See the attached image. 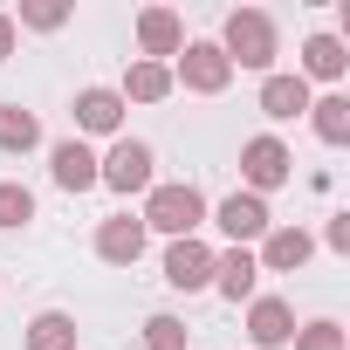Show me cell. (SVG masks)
<instances>
[{
	"mask_svg": "<svg viewBox=\"0 0 350 350\" xmlns=\"http://www.w3.org/2000/svg\"><path fill=\"white\" fill-rule=\"evenodd\" d=\"M21 21H28V28H62L69 8H55V0H35V8H21Z\"/></svg>",
	"mask_w": 350,
	"mask_h": 350,
	"instance_id": "cb8c5ba5",
	"label": "cell"
},
{
	"mask_svg": "<svg viewBox=\"0 0 350 350\" xmlns=\"http://www.w3.org/2000/svg\"><path fill=\"white\" fill-rule=\"evenodd\" d=\"M220 55L241 62V69H268V62H275V21H268L261 8H234V14H227Z\"/></svg>",
	"mask_w": 350,
	"mask_h": 350,
	"instance_id": "6da1fadb",
	"label": "cell"
},
{
	"mask_svg": "<svg viewBox=\"0 0 350 350\" xmlns=\"http://www.w3.org/2000/svg\"><path fill=\"white\" fill-rule=\"evenodd\" d=\"M96 254H103V261H117V268H131V261L144 254V220H131V213L103 220V227H96Z\"/></svg>",
	"mask_w": 350,
	"mask_h": 350,
	"instance_id": "ba28073f",
	"label": "cell"
},
{
	"mask_svg": "<svg viewBox=\"0 0 350 350\" xmlns=\"http://www.w3.org/2000/svg\"><path fill=\"white\" fill-rule=\"evenodd\" d=\"M220 227H227L234 241H254V234H268V200H254V193H234V200H220Z\"/></svg>",
	"mask_w": 350,
	"mask_h": 350,
	"instance_id": "8fae6325",
	"label": "cell"
},
{
	"mask_svg": "<svg viewBox=\"0 0 350 350\" xmlns=\"http://www.w3.org/2000/svg\"><path fill=\"white\" fill-rule=\"evenodd\" d=\"M206 220V200H200V186H158L151 193V206H144V227H158V234H172V241H193V227Z\"/></svg>",
	"mask_w": 350,
	"mask_h": 350,
	"instance_id": "7a4b0ae2",
	"label": "cell"
},
{
	"mask_svg": "<svg viewBox=\"0 0 350 350\" xmlns=\"http://www.w3.org/2000/svg\"><path fill=\"white\" fill-rule=\"evenodd\" d=\"M124 96H137V103H158V96H172V69H165V62H131V76H124Z\"/></svg>",
	"mask_w": 350,
	"mask_h": 350,
	"instance_id": "d6986e66",
	"label": "cell"
},
{
	"mask_svg": "<svg viewBox=\"0 0 350 350\" xmlns=\"http://www.w3.org/2000/svg\"><path fill=\"white\" fill-rule=\"evenodd\" d=\"M241 172H247V186H254V200H261L268 186H282L288 172H295V158H288V144H282V137H247Z\"/></svg>",
	"mask_w": 350,
	"mask_h": 350,
	"instance_id": "277c9868",
	"label": "cell"
},
{
	"mask_svg": "<svg viewBox=\"0 0 350 350\" xmlns=\"http://www.w3.org/2000/svg\"><path fill=\"white\" fill-rule=\"evenodd\" d=\"M144 350H186V323L179 316H151L144 323Z\"/></svg>",
	"mask_w": 350,
	"mask_h": 350,
	"instance_id": "7402d4cb",
	"label": "cell"
},
{
	"mask_svg": "<svg viewBox=\"0 0 350 350\" xmlns=\"http://www.w3.org/2000/svg\"><path fill=\"white\" fill-rule=\"evenodd\" d=\"M96 179H103V186H117V193H144V186H151V144L124 137V144L96 165Z\"/></svg>",
	"mask_w": 350,
	"mask_h": 350,
	"instance_id": "5b68a950",
	"label": "cell"
},
{
	"mask_svg": "<svg viewBox=\"0 0 350 350\" xmlns=\"http://www.w3.org/2000/svg\"><path fill=\"white\" fill-rule=\"evenodd\" d=\"M28 220H35V193L8 179V186H0V227H28Z\"/></svg>",
	"mask_w": 350,
	"mask_h": 350,
	"instance_id": "44dd1931",
	"label": "cell"
},
{
	"mask_svg": "<svg viewBox=\"0 0 350 350\" xmlns=\"http://www.w3.org/2000/svg\"><path fill=\"white\" fill-rule=\"evenodd\" d=\"M323 241H329V247H336V254H350V213H336V220H329V234H323Z\"/></svg>",
	"mask_w": 350,
	"mask_h": 350,
	"instance_id": "d4e9b609",
	"label": "cell"
},
{
	"mask_svg": "<svg viewBox=\"0 0 350 350\" xmlns=\"http://www.w3.org/2000/svg\"><path fill=\"white\" fill-rule=\"evenodd\" d=\"M343 62H350V55H343V42H336V35H309V49H302V69H309V76L336 83V76H343Z\"/></svg>",
	"mask_w": 350,
	"mask_h": 350,
	"instance_id": "ac0fdd59",
	"label": "cell"
},
{
	"mask_svg": "<svg viewBox=\"0 0 350 350\" xmlns=\"http://www.w3.org/2000/svg\"><path fill=\"white\" fill-rule=\"evenodd\" d=\"M309 247H316V241H309V234H302V227H275V234H268V247H261V261H254V268H302V261H309Z\"/></svg>",
	"mask_w": 350,
	"mask_h": 350,
	"instance_id": "9a60e30c",
	"label": "cell"
},
{
	"mask_svg": "<svg viewBox=\"0 0 350 350\" xmlns=\"http://www.w3.org/2000/svg\"><path fill=\"white\" fill-rule=\"evenodd\" d=\"M76 124L83 131H117L124 124V96L117 90H83L76 96Z\"/></svg>",
	"mask_w": 350,
	"mask_h": 350,
	"instance_id": "5bb4252c",
	"label": "cell"
},
{
	"mask_svg": "<svg viewBox=\"0 0 350 350\" xmlns=\"http://www.w3.org/2000/svg\"><path fill=\"white\" fill-rule=\"evenodd\" d=\"M179 83L200 90V96H220V90L234 83V62L220 55V42H186V49H179Z\"/></svg>",
	"mask_w": 350,
	"mask_h": 350,
	"instance_id": "3957f363",
	"label": "cell"
},
{
	"mask_svg": "<svg viewBox=\"0 0 350 350\" xmlns=\"http://www.w3.org/2000/svg\"><path fill=\"white\" fill-rule=\"evenodd\" d=\"M14 55V14H0V62Z\"/></svg>",
	"mask_w": 350,
	"mask_h": 350,
	"instance_id": "484cf974",
	"label": "cell"
},
{
	"mask_svg": "<svg viewBox=\"0 0 350 350\" xmlns=\"http://www.w3.org/2000/svg\"><path fill=\"white\" fill-rule=\"evenodd\" d=\"M261 110L268 117H302L309 110V83L302 76H268L261 83Z\"/></svg>",
	"mask_w": 350,
	"mask_h": 350,
	"instance_id": "4fadbf2b",
	"label": "cell"
},
{
	"mask_svg": "<svg viewBox=\"0 0 350 350\" xmlns=\"http://www.w3.org/2000/svg\"><path fill=\"white\" fill-rule=\"evenodd\" d=\"M254 254L247 247H234V254H213V282H220V295H234V302H247L254 295Z\"/></svg>",
	"mask_w": 350,
	"mask_h": 350,
	"instance_id": "7c38bea8",
	"label": "cell"
},
{
	"mask_svg": "<svg viewBox=\"0 0 350 350\" xmlns=\"http://www.w3.org/2000/svg\"><path fill=\"white\" fill-rule=\"evenodd\" d=\"M295 350H343V329H336V323H309V329L295 336Z\"/></svg>",
	"mask_w": 350,
	"mask_h": 350,
	"instance_id": "603a6c76",
	"label": "cell"
},
{
	"mask_svg": "<svg viewBox=\"0 0 350 350\" xmlns=\"http://www.w3.org/2000/svg\"><path fill=\"white\" fill-rule=\"evenodd\" d=\"M35 144H42V124L21 103H0V151H35Z\"/></svg>",
	"mask_w": 350,
	"mask_h": 350,
	"instance_id": "e0dca14e",
	"label": "cell"
},
{
	"mask_svg": "<svg viewBox=\"0 0 350 350\" xmlns=\"http://www.w3.org/2000/svg\"><path fill=\"white\" fill-rule=\"evenodd\" d=\"M316 110V137L323 144H343L350 137V96H323V103H309Z\"/></svg>",
	"mask_w": 350,
	"mask_h": 350,
	"instance_id": "ffe728a7",
	"label": "cell"
},
{
	"mask_svg": "<svg viewBox=\"0 0 350 350\" xmlns=\"http://www.w3.org/2000/svg\"><path fill=\"white\" fill-rule=\"evenodd\" d=\"M28 350H76V316L42 309V316L28 323Z\"/></svg>",
	"mask_w": 350,
	"mask_h": 350,
	"instance_id": "2e32d148",
	"label": "cell"
},
{
	"mask_svg": "<svg viewBox=\"0 0 350 350\" xmlns=\"http://www.w3.org/2000/svg\"><path fill=\"white\" fill-rule=\"evenodd\" d=\"M55 186H69V193H90L96 186V151L83 137H62L55 144Z\"/></svg>",
	"mask_w": 350,
	"mask_h": 350,
	"instance_id": "30bf717a",
	"label": "cell"
},
{
	"mask_svg": "<svg viewBox=\"0 0 350 350\" xmlns=\"http://www.w3.org/2000/svg\"><path fill=\"white\" fill-rule=\"evenodd\" d=\"M247 336H254L261 350L288 343V336H295V309H288L282 295H254V309H247Z\"/></svg>",
	"mask_w": 350,
	"mask_h": 350,
	"instance_id": "8992f818",
	"label": "cell"
},
{
	"mask_svg": "<svg viewBox=\"0 0 350 350\" xmlns=\"http://www.w3.org/2000/svg\"><path fill=\"white\" fill-rule=\"evenodd\" d=\"M137 42H144V55H179L186 49V28H179L172 8H144L137 14Z\"/></svg>",
	"mask_w": 350,
	"mask_h": 350,
	"instance_id": "9c48e42d",
	"label": "cell"
},
{
	"mask_svg": "<svg viewBox=\"0 0 350 350\" xmlns=\"http://www.w3.org/2000/svg\"><path fill=\"white\" fill-rule=\"evenodd\" d=\"M165 282H172V288H206V282H213V247H200V241H172Z\"/></svg>",
	"mask_w": 350,
	"mask_h": 350,
	"instance_id": "52a82bcc",
	"label": "cell"
}]
</instances>
